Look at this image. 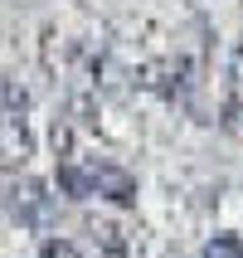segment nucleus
Segmentation results:
<instances>
[{
  "label": "nucleus",
  "instance_id": "1a4fd4ad",
  "mask_svg": "<svg viewBox=\"0 0 243 258\" xmlns=\"http://www.w3.org/2000/svg\"><path fill=\"white\" fill-rule=\"evenodd\" d=\"M39 258H83V248L73 244V239H63V234H49L39 244Z\"/></svg>",
  "mask_w": 243,
  "mask_h": 258
},
{
  "label": "nucleus",
  "instance_id": "6e6552de",
  "mask_svg": "<svg viewBox=\"0 0 243 258\" xmlns=\"http://www.w3.org/2000/svg\"><path fill=\"white\" fill-rule=\"evenodd\" d=\"M200 258H243V239L238 234H214V239L200 248Z\"/></svg>",
  "mask_w": 243,
  "mask_h": 258
},
{
  "label": "nucleus",
  "instance_id": "20e7f679",
  "mask_svg": "<svg viewBox=\"0 0 243 258\" xmlns=\"http://www.w3.org/2000/svg\"><path fill=\"white\" fill-rule=\"evenodd\" d=\"M34 156L29 112H0V171H25Z\"/></svg>",
  "mask_w": 243,
  "mask_h": 258
},
{
  "label": "nucleus",
  "instance_id": "9b49d317",
  "mask_svg": "<svg viewBox=\"0 0 243 258\" xmlns=\"http://www.w3.org/2000/svg\"><path fill=\"white\" fill-rule=\"evenodd\" d=\"M175 258H180V253H175Z\"/></svg>",
  "mask_w": 243,
  "mask_h": 258
},
{
  "label": "nucleus",
  "instance_id": "f257e3e1",
  "mask_svg": "<svg viewBox=\"0 0 243 258\" xmlns=\"http://www.w3.org/2000/svg\"><path fill=\"white\" fill-rule=\"evenodd\" d=\"M0 205H5L10 224H20V229H49L54 215H58L54 185L39 180V175H20V180H10L5 195H0Z\"/></svg>",
  "mask_w": 243,
  "mask_h": 258
},
{
  "label": "nucleus",
  "instance_id": "f03ea898",
  "mask_svg": "<svg viewBox=\"0 0 243 258\" xmlns=\"http://www.w3.org/2000/svg\"><path fill=\"white\" fill-rule=\"evenodd\" d=\"M83 185H88V200H112L122 210H131L136 195H141L131 171H122L112 161H98V156H83Z\"/></svg>",
  "mask_w": 243,
  "mask_h": 258
},
{
  "label": "nucleus",
  "instance_id": "39448f33",
  "mask_svg": "<svg viewBox=\"0 0 243 258\" xmlns=\"http://www.w3.org/2000/svg\"><path fill=\"white\" fill-rule=\"evenodd\" d=\"M88 234H93V248H98V258H127V253H131L127 234L117 229L112 219H93V224H88Z\"/></svg>",
  "mask_w": 243,
  "mask_h": 258
},
{
  "label": "nucleus",
  "instance_id": "423d86ee",
  "mask_svg": "<svg viewBox=\"0 0 243 258\" xmlns=\"http://www.w3.org/2000/svg\"><path fill=\"white\" fill-rule=\"evenodd\" d=\"M0 112H29V88L0 73Z\"/></svg>",
  "mask_w": 243,
  "mask_h": 258
},
{
  "label": "nucleus",
  "instance_id": "9d476101",
  "mask_svg": "<svg viewBox=\"0 0 243 258\" xmlns=\"http://www.w3.org/2000/svg\"><path fill=\"white\" fill-rule=\"evenodd\" d=\"M229 78H233V88L243 93V34L233 39V49H229Z\"/></svg>",
  "mask_w": 243,
  "mask_h": 258
},
{
  "label": "nucleus",
  "instance_id": "7ed1b4c3",
  "mask_svg": "<svg viewBox=\"0 0 243 258\" xmlns=\"http://www.w3.org/2000/svg\"><path fill=\"white\" fill-rule=\"evenodd\" d=\"M136 83H141L146 93L166 98V102L185 98L190 93V58H151V63L136 69Z\"/></svg>",
  "mask_w": 243,
  "mask_h": 258
},
{
  "label": "nucleus",
  "instance_id": "0eeeda50",
  "mask_svg": "<svg viewBox=\"0 0 243 258\" xmlns=\"http://www.w3.org/2000/svg\"><path fill=\"white\" fill-rule=\"evenodd\" d=\"M219 127L243 137V93H229V98L219 102Z\"/></svg>",
  "mask_w": 243,
  "mask_h": 258
}]
</instances>
